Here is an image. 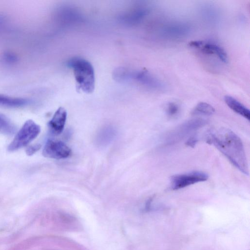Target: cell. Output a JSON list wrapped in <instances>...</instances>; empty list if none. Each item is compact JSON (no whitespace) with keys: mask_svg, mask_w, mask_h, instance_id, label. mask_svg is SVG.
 <instances>
[{"mask_svg":"<svg viewBox=\"0 0 250 250\" xmlns=\"http://www.w3.org/2000/svg\"><path fill=\"white\" fill-rule=\"evenodd\" d=\"M215 112V109L210 104L205 102L199 103L192 111L194 115H211Z\"/></svg>","mask_w":250,"mask_h":250,"instance_id":"5bb4252c","label":"cell"},{"mask_svg":"<svg viewBox=\"0 0 250 250\" xmlns=\"http://www.w3.org/2000/svg\"><path fill=\"white\" fill-rule=\"evenodd\" d=\"M208 175L203 171H194L177 174L170 178V188L173 190L181 189L194 184L208 180Z\"/></svg>","mask_w":250,"mask_h":250,"instance_id":"277c9868","label":"cell"},{"mask_svg":"<svg viewBox=\"0 0 250 250\" xmlns=\"http://www.w3.org/2000/svg\"><path fill=\"white\" fill-rule=\"evenodd\" d=\"M189 45L203 54L216 55L224 63L228 62V56L225 50L217 44L202 41H193L189 42Z\"/></svg>","mask_w":250,"mask_h":250,"instance_id":"52a82bcc","label":"cell"},{"mask_svg":"<svg viewBox=\"0 0 250 250\" xmlns=\"http://www.w3.org/2000/svg\"><path fill=\"white\" fill-rule=\"evenodd\" d=\"M136 78L142 83L152 89L162 90L164 88L163 83L146 70L138 73Z\"/></svg>","mask_w":250,"mask_h":250,"instance_id":"30bf717a","label":"cell"},{"mask_svg":"<svg viewBox=\"0 0 250 250\" xmlns=\"http://www.w3.org/2000/svg\"><path fill=\"white\" fill-rule=\"evenodd\" d=\"M207 121L201 118L187 121L171 132L166 138L168 143L175 142L188 133L205 125Z\"/></svg>","mask_w":250,"mask_h":250,"instance_id":"8992f818","label":"cell"},{"mask_svg":"<svg viewBox=\"0 0 250 250\" xmlns=\"http://www.w3.org/2000/svg\"><path fill=\"white\" fill-rule=\"evenodd\" d=\"M179 111V106L177 104L174 102L169 103L166 108L167 115L170 117L176 115Z\"/></svg>","mask_w":250,"mask_h":250,"instance_id":"9a60e30c","label":"cell"},{"mask_svg":"<svg viewBox=\"0 0 250 250\" xmlns=\"http://www.w3.org/2000/svg\"><path fill=\"white\" fill-rule=\"evenodd\" d=\"M198 142L197 138L193 136L190 137L186 142V144L190 147H193L195 146L196 144Z\"/></svg>","mask_w":250,"mask_h":250,"instance_id":"e0dca14e","label":"cell"},{"mask_svg":"<svg viewBox=\"0 0 250 250\" xmlns=\"http://www.w3.org/2000/svg\"><path fill=\"white\" fill-rule=\"evenodd\" d=\"M28 103L25 98L13 97L0 94V105L7 107H19Z\"/></svg>","mask_w":250,"mask_h":250,"instance_id":"7c38bea8","label":"cell"},{"mask_svg":"<svg viewBox=\"0 0 250 250\" xmlns=\"http://www.w3.org/2000/svg\"><path fill=\"white\" fill-rule=\"evenodd\" d=\"M40 131L38 125L32 120H27L8 145V151L13 152L26 146L38 136Z\"/></svg>","mask_w":250,"mask_h":250,"instance_id":"3957f363","label":"cell"},{"mask_svg":"<svg viewBox=\"0 0 250 250\" xmlns=\"http://www.w3.org/2000/svg\"><path fill=\"white\" fill-rule=\"evenodd\" d=\"M71 154V149L64 143L53 139L47 141L42 150L44 157L56 159L66 158Z\"/></svg>","mask_w":250,"mask_h":250,"instance_id":"5b68a950","label":"cell"},{"mask_svg":"<svg viewBox=\"0 0 250 250\" xmlns=\"http://www.w3.org/2000/svg\"><path fill=\"white\" fill-rule=\"evenodd\" d=\"M67 118V112L62 107H59L49 121L48 126L53 134L58 135L63 131Z\"/></svg>","mask_w":250,"mask_h":250,"instance_id":"ba28073f","label":"cell"},{"mask_svg":"<svg viewBox=\"0 0 250 250\" xmlns=\"http://www.w3.org/2000/svg\"><path fill=\"white\" fill-rule=\"evenodd\" d=\"M206 139L207 143L216 147L239 170L249 174L243 142L234 132L224 127L212 129L208 132Z\"/></svg>","mask_w":250,"mask_h":250,"instance_id":"6da1fadb","label":"cell"},{"mask_svg":"<svg viewBox=\"0 0 250 250\" xmlns=\"http://www.w3.org/2000/svg\"><path fill=\"white\" fill-rule=\"evenodd\" d=\"M224 101L226 104L234 112L250 120V111L248 108L236 99L230 96H225Z\"/></svg>","mask_w":250,"mask_h":250,"instance_id":"8fae6325","label":"cell"},{"mask_svg":"<svg viewBox=\"0 0 250 250\" xmlns=\"http://www.w3.org/2000/svg\"><path fill=\"white\" fill-rule=\"evenodd\" d=\"M40 144H36L28 146L25 149L26 154L28 156H31L38 151L41 148Z\"/></svg>","mask_w":250,"mask_h":250,"instance_id":"2e32d148","label":"cell"},{"mask_svg":"<svg viewBox=\"0 0 250 250\" xmlns=\"http://www.w3.org/2000/svg\"><path fill=\"white\" fill-rule=\"evenodd\" d=\"M14 123L5 115L0 112V134L10 136L16 131Z\"/></svg>","mask_w":250,"mask_h":250,"instance_id":"4fadbf2b","label":"cell"},{"mask_svg":"<svg viewBox=\"0 0 250 250\" xmlns=\"http://www.w3.org/2000/svg\"><path fill=\"white\" fill-rule=\"evenodd\" d=\"M189 27L185 23H173L164 27L162 35L170 38H179L188 34Z\"/></svg>","mask_w":250,"mask_h":250,"instance_id":"9c48e42d","label":"cell"},{"mask_svg":"<svg viewBox=\"0 0 250 250\" xmlns=\"http://www.w3.org/2000/svg\"><path fill=\"white\" fill-rule=\"evenodd\" d=\"M73 72L78 86L83 91L90 93L95 88V73L91 63L87 60L75 57L67 62Z\"/></svg>","mask_w":250,"mask_h":250,"instance_id":"7a4b0ae2","label":"cell"}]
</instances>
